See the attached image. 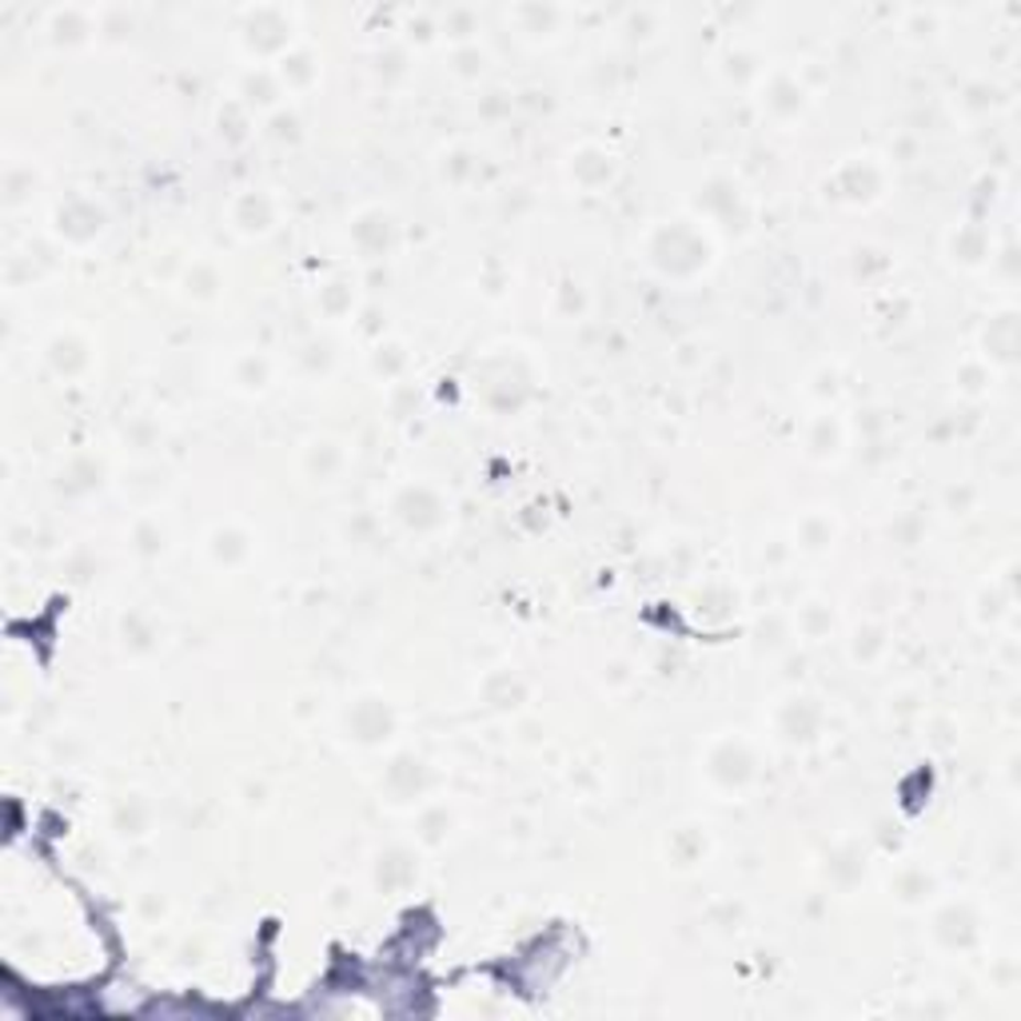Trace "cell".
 <instances>
[{
  "mask_svg": "<svg viewBox=\"0 0 1021 1021\" xmlns=\"http://www.w3.org/2000/svg\"><path fill=\"white\" fill-rule=\"evenodd\" d=\"M404 364H407V355L399 344H379L376 355H372V372L384 379H396L399 372H404Z\"/></svg>",
  "mask_w": 1021,
  "mask_h": 1021,
  "instance_id": "49",
  "label": "cell"
},
{
  "mask_svg": "<svg viewBox=\"0 0 1021 1021\" xmlns=\"http://www.w3.org/2000/svg\"><path fill=\"white\" fill-rule=\"evenodd\" d=\"M344 463H347V455L335 439H312V443L303 448V471H308L315 483H332L335 475L344 471Z\"/></svg>",
  "mask_w": 1021,
  "mask_h": 1021,
  "instance_id": "28",
  "label": "cell"
},
{
  "mask_svg": "<svg viewBox=\"0 0 1021 1021\" xmlns=\"http://www.w3.org/2000/svg\"><path fill=\"white\" fill-rule=\"evenodd\" d=\"M219 288H224V276H219V268L212 260H192L184 268V276H180V292L192 303H212L219 295Z\"/></svg>",
  "mask_w": 1021,
  "mask_h": 1021,
  "instance_id": "29",
  "label": "cell"
},
{
  "mask_svg": "<svg viewBox=\"0 0 1021 1021\" xmlns=\"http://www.w3.org/2000/svg\"><path fill=\"white\" fill-rule=\"evenodd\" d=\"M727 76L734 84H751V80H762V64L754 53H746V49H739V53L727 56Z\"/></svg>",
  "mask_w": 1021,
  "mask_h": 1021,
  "instance_id": "46",
  "label": "cell"
},
{
  "mask_svg": "<svg viewBox=\"0 0 1021 1021\" xmlns=\"http://www.w3.org/2000/svg\"><path fill=\"white\" fill-rule=\"evenodd\" d=\"M271 68H276V76H280L283 93H308V88L320 80V56H315L312 44H295L292 53L280 56Z\"/></svg>",
  "mask_w": 1021,
  "mask_h": 1021,
  "instance_id": "25",
  "label": "cell"
},
{
  "mask_svg": "<svg viewBox=\"0 0 1021 1021\" xmlns=\"http://www.w3.org/2000/svg\"><path fill=\"white\" fill-rule=\"evenodd\" d=\"M882 184H886L882 164L874 157H855L834 172L830 196L842 200V204H870V200L882 196Z\"/></svg>",
  "mask_w": 1021,
  "mask_h": 1021,
  "instance_id": "12",
  "label": "cell"
},
{
  "mask_svg": "<svg viewBox=\"0 0 1021 1021\" xmlns=\"http://www.w3.org/2000/svg\"><path fill=\"white\" fill-rule=\"evenodd\" d=\"M164 487H168V471L160 463H136L125 475V495H132V499H157Z\"/></svg>",
  "mask_w": 1021,
  "mask_h": 1021,
  "instance_id": "37",
  "label": "cell"
},
{
  "mask_svg": "<svg viewBox=\"0 0 1021 1021\" xmlns=\"http://www.w3.org/2000/svg\"><path fill=\"white\" fill-rule=\"evenodd\" d=\"M483 64H487V56H483L480 44H455V49H451V68H455L459 76H467V80L483 73Z\"/></svg>",
  "mask_w": 1021,
  "mask_h": 1021,
  "instance_id": "48",
  "label": "cell"
},
{
  "mask_svg": "<svg viewBox=\"0 0 1021 1021\" xmlns=\"http://www.w3.org/2000/svg\"><path fill=\"white\" fill-rule=\"evenodd\" d=\"M759 96H762V112H771L774 120H794V116H803L806 105H810V88H806L803 76L791 73V68H774L771 76H762Z\"/></svg>",
  "mask_w": 1021,
  "mask_h": 1021,
  "instance_id": "14",
  "label": "cell"
},
{
  "mask_svg": "<svg viewBox=\"0 0 1021 1021\" xmlns=\"http://www.w3.org/2000/svg\"><path fill=\"white\" fill-rule=\"evenodd\" d=\"M251 555V535L244 531L240 523H219V527H212L208 535V559L216 567H224V571H236V567L248 563Z\"/></svg>",
  "mask_w": 1021,
  "mask_h": 1021,
  "instance_id": "23",
  "label": "cell"
},
{
  "mask_svg": "<svg viewBox=\"0 0 1021 1021\" xmlns=\"http://www.w3.org/2000/svg\"><path fill=\"white\" fill-rule=\"evenodd\" d=\"M431 786H436V766L416 751H399L387 759L379 774V791L391 806H419L428 803Z\"/></svg>",
  "mask_w": 1021,
  "mask_h": 1021,
  "instance_id": "5",
  "label": "cell"
},
{
  "mask_svg": "<svg viewBox=\"0 0 1021 1021\" xmlns=\"http://www.w3.org/2000/svg\"><path fill=\"white\" fill-rule=\"evenodd\" d=\"M244 128H248V108L240 100H228L219 108V132H228V140H244Z\"/></svg>",
  "mask_w": 1021,
  "mask_h": 1021,
  "instance_id": "51",
  "label": "cell"
},
{
  "mask_svg": "<svg viewBox=\"0 0 1021 1021\" xmlns=\"http://www.w3.org/2000/svg\"><path fill=\"white\" fill-rule=\"evenodd\" d=\"M702 774L714 791L739 794L759 778V751L742 734H722L710 742L707 759H702Z\"/></svg>",
  "mask_w": 1021,
  "mask_h": 1021,
  "instance_id": "4",
  "label": "cell"
},
{
  "mask_svg": "<svg viewBox=\"0 0 1021 1021\" xmlns=\"http://www.w3.org/2000/svg\"><path fill=\"white\" fill-rule=\"evenodd\" d=\"M798 631L818 643V638H826L834 631V611L826 603H818V599H810V603L798 611Z\"/></svg>",
  "mask_w": 1021,
  "mask_h": 1021,
  "instance_id": "43",
  "label": "cell"
},
{
  "mask_svg": "<svg viewBox=\"0 0 1021 1021\" xmlns=\"http://www.w3.org/2000/svg\"><path fill=\"white\" fill-rule=\"evenodd\" d=\"M116 635H120V646H125V655L132 658H148L157 655L160 643H164V631H160V623L148 611H128V615H120V626H116Z\"/></svg>",
  "mask_w": 1021,
  "mask_h": 1021,
  "instance_id": "22",
  "label": "cell"
},
{
  "mask_svg": "<svg viewBox=\"0 0 1021 1021\" xmlns=\"http://www.w3.org/2000/svg\"><path fill=\"white\" fill-rule=\"evenodd\" d=\"M100 36V24H96V9H84V4H61V9L44 12V41L53 49H84V44Z\"/></svg>",
  "mask_w": 1021,
  "mask_h": 1021,
  "instance_id": "11",
  "label": "cell"
},
{
  "mask_svg": "<svg viewBox=\"0 0 1021 1021\" xmlns=\"http://www.w3.org/2000/svg\"><path fill=\"white\" fill-rule=\"evenodd\" d=\"M934 934L949 946H961V942L974 934V917H969L966 906H946L938 917H934Z\"/></svg>",
  "mask_w": 1021,
  "mask_h": 1021,
  "instance_id": "40",
  "label": "cell"
},
{
  "mask_svg": "<svg viewBox=\"0 0 1021 1021\" xmlns=\"http://www.w3.org/2000/svg\"><path fill=\"white\" fill-rule=\"evenodd\" d=\"M471 172H475V152H467V148H451L443 157V180H451V184H467Z\"/></svg>",
  "mask_w": 1021,
  "mask_h": 1021,
  "instance_id": "50",
  "label": "cell"
},
{
  "mask_svg": "<svg viewBox=\"0 0 1021 1021\" xmlns=\"http://www.w3.org/2000/svg\"><path fill=\"white\" fill-rule=\"evenodd\" d=\"M451 826H455V810L448 803H423L416 814V838L423 846H439L448 842Z\"/></svg>",
  "mask_w": 1021,
  "mask_h": 1021,
  "instance_id": "31",
  "label": "cell"
},
{
  "mask_svg": "<svg viewBox=\"0 0 1021 1021\" xmlns=\"http://www.w3.org/2000/svg\"><path fill=\"white\" fill-rule=\"evenodd\" d=\"M128 542H132V551L140 555V559H160L168 547L164 523H160L157 515H140V519L132 523V531H128Z\"/></svg>",
  "mask_w": 1021,
  "mask_h": 1021,
  "instance_id": "35",
  "label": "cell"
},
{
  "mask_svg": "<svg viewBox=\"0 0 1021 1021\" xmlns=\"http://www.w3.org/2000/svg\"><path fill=\"white\" fill-rule=\"evenodd\" d=\"M93 340L84 332H76V327H64V332H53L49 335V344H44V367L53 372L56 379H80L93 372Z\"/></svg>",
  "mask_w": 1021,
  "mask_h": 1021,
  "instance_id": "10",
  "label": "cell"
},
{
  "mask_svg": "<svg viewBox=\"0 0 1021 1021\" xmlns=\"http://www.w3.org/2000/svg\"><path fill=\"white\" fill-rule=\"evenodd\" d=\"M404 61H407V53L391 44V49H384V53L376 56V73H379V76H399V73L407 68Z\"/></svg>",
  "mask_w": 1021,
  "mask_h": 1021,
  "instance_id": "52",
  "label": "cell"
},
{
  "mask_svg": "<svg viewBox=\"0 0 1021 1021\" xmlns=\"http://www.w3.org/2000/svg\"><path fill=\"white\" fill-rule=\"evenodd\" d=\"M332 359H335V344L327 335H312V340L300 347V367L308 376H323V372L332 367Z\"/></svg>",
  "mask_w": 1021,
  "mask_h": 1021,
  "instance_id": "42",
  "label": "cell"
},
{
  "mask_svg": "<svg viewBox=\"0 0 1021 1021\" xmlns=\"http://www.w3.org/2000/svg\"><path fill=\"white\" fill-rule=\"evenodd\" d=\"M340 730H344V739L355 742V746L379 751V746H387V742L399 734V710L391 699L367 690V695H355V699L344 702V710H340Z\"/></svg>",
  "mask_w": 1021,
  "mask_h": 1021,
  "instance_id": "3",
  "label": "cell"
},
{
  "mask_svg": "<svg viewBox=\"0 0 1021 1021\" xmlns=\"http://www.w3.org/2000/svg\"><path fill=\"white\" fill-rule=\"evenodd\" d=\"M794 539H798V551L826 555L834 547V539H838V519H834L830 511H810V515H803V519H798V531H794Z\"/></svg>",
  "mask_w": 1021,
  "mask_h": 1021,
  "instance_id": "27",
  "label": "cell"
},
{
  "mask_svg": "<svg viewBox=\"0 0 1021 1021\" xmlns=\"http://www.w3.org/2000/svg\"><path fill=\"white\" fill-rule=\"evenodd\" d=\"M695 208L707 219L722 224L727 232H742L746 219H751V204H746V192L734 176H710L707 184L695 196Z\"/></svg>",
  "mask_w": 1021,
  "mask_h": 1021,
  "instance_id": "8",
  "label": "cell"
},
{
  "mask_svg": "<svg viewBox=\"0 0 1021 1021\" xmlns=\"http://www.w3.org/2000/svg\"><path fill=\"white\" fill-rule=\"evenodd\" d=\"M228 216H232V228L240 232V236H268V232L276 228V216H280V208H276L271 192L248 189V192H240V196L232 200Z\"/></svg>",
  "mask_w": 1021,
  "mask_h": 1021,
  "instance_id": "18",
  "label": "cell"
},
{
  "mask_svg": "<svg viewBox=\"0 0 1021 1021\" xmlns=\"http://www.w3.org/2000/svg\"><path fill=\"white\" fill-rule=\"evenodd\" d=\"M439 32L451 36L455 44H475V32H480V12L467 9V4H455V9L439 12Z\"/></svg>",
  "mask_w": 1021,
  "mask_h": 1021,
  "instance_id": "38",
  "label": "cell"
},
{
  "mask_svg": "<svg viewBox=\"0 0 1021 1021\" xmlns=\"http://www.w3.org/2000/svg\"><path fill=\"white\" fill-rule=\"evenodd\" d=\"M125 443L132 451H152V448H160V423L157 419H148V416H136L132 423L125 428Z\"/></svg>",
  "mask_w": 1021,
  "mask_h": 1021,
  "instance_id": "44",
  "label": "cell"
},
{
  "mask_svg": "<svg viewBox=\"0 0 1021 1021\" xmlns=\"http://www.w3.org/2000/svg\"><path fill=\"white\" fill-rule=\"evenodd\" d=\"M295 32H300V17L283 4H248L236 17V36H240L244 53L256 61H280L295 49Z\"/></svg>",
  "mask_w": 1021,
  "mask_h": 1021,
  "instance_id": "2",
  "label": "cell"
},
{
  "mask_svg": "<svg viewBox=\"0 0 1021 1021\" xmlns=\"http://www.w3.org/2000/svg\"><path fill=\"white\" fill-rule=\"evenodd\" d=\"M886 655V626L882 623H862L850 638V658L858 667H874L878 658Z\"/></svg>",
  "mask_w": 1021,
  "mask_h": 1021,
  "instance_id": "36",
  "label": "cell"
},
{
  "mask_svg": "<svg viewBox=\"0 0 1021 1021\" xmlns=\"http://www.w3.org/2000/svg\"><path fill=\"white\" fill-rule=\"evenodd\" d=\"M232 384L240 387V391H264L271 384V364L260 352H244L236 359V367H232Z\"/></svg>",
  "mask_w": 1021,
  "mask_h": 1021,
  "instance_id": "39",
  "label": "cell"
},
{
  "mask_svg": "<svg viewBox=\"0 0 1021 1021\" xmlns=\"http://www.w3.org/2000/svg\"><path fill=\"white\" fill-rule=\"evenodd\" d=\"M416 874H419V858H416V850L404 842L384 846L376 855V862H372V878H376V886L387 890V894H391V890H407L416 882Z\"/></svg>",
  "mask_w": 1021,
  "mask_h": 1021,
  "instance_id": "20",
  "label": "cell"
},
{
  "mask_svg": "<svg viewBox=\"0 0 1021 1021\" xmlns=\"http://www.w3.org/2000/svg\"><path fill=\"white\" fill-rule=\"evenodd\" d=\"M64 571H68L73 583H88V579L100 571V559H96L93 547H76V551L64 555Z\"/></svg>",
  "mask_w": 1021,
  "mask_h": 1021,
  "instance_id": "45",
  "label": "cell"
},
{
  "mask_svg": "<svg viewBox=\"0 0 1021 1021\" xmlns=\"http://www.w3.org/2000/svg\"><path fill=\"white\" fill-rule=\"evenodd\" d=\"M710 855V834L707 826L699 823H683L670 830L667 838V862L678 866V870H695L699 862H707Z\"/></svg>",
  "mask_w": 1021,
  "mask_h": 1021,
  "instance_id": "24",
  "label": "cell"
},
{
  "mask_svg": "<svg viewBox=\"0 0 1021 1021\" xmlns=\"http://www.w3.org/2000/svg\"><path fill=\"white\" fill-rule=\"evenodd\" d=\"M108 228V208L96 196H84L73 192L64 196L53 208V240L68 244V248H88L93 240H100Z\"/></svg>",
  "mask_w": 1021,
  "mask_h": 1021,
  "instance_id": "6",
  "label": "cell"
},
{
  "mask_svg": "<svg viewBox=\"0 0 1021 1021\" xmlns=\"http://www.w3.org/2000/svg\"><path fill=\"white\" fill-rule=\"evenodd\" d=\"M814 391H818V396H834V391H838V376H834V372H823L818 384H814Z\"/></svg>",
  "mask_w": 1021,
  "mask_h": 1021,
  "instance_id": "53",
  "label": "cell"
},
{
  "mask_svg": "<svg viewBox=\"0 0 1021 1021\" xmlns=\"http://www.w3.org/2000/svg\"><path fill=\"white\" fill-rule=\"evenodd\" d=\"M320 312L327 315V320H344V315L355 312V292L347 280H332L320 288Z\"/></svg>",
  "mask_w": 1021,
  "mask_h": 1021,
  "instance_id": "41",
  "label": "cell"
},
{
  "mask_svg": "<svg viewBox=\"0 0 1021 1021\" xmlns=\"http://www.w3.org/2000/svg\"><path fill=\"white\" fill-rule=\"evenodd\" d=\"M391 515H396V523L407 527V531L431 535L451 519V503H448V495L439 487H431V483H404V487L391 495Z\"/></svg>",
  "mask_w": 1021,
  "mask_h": 1021,
  "instance_id": "7",
  "label": "cell"
},
{
  "mask_svg": "<svg viewBox=\"0 0 1021 1021\" xmlns=\"http://www.w3.org/2000/svg\"><path fill=\"white\" fill-rule=\"evenodd\" d=\"M480 699L495 714H511V710H519L527 702V683H523V675L515 667H495L483 675Z\"/></svg>",
  "mask_w": 1021,
  "mask_h": 1021,
  "instance_id": "19",
  "label": "cell"
},
{
  "mask_svg": "<svg viewBox=\"0 0 1021 1021\" xmlns=\"http://www.w3.org/2000/svg\"><path fill=\"white\" fill-rule=\"evenodd\" d=\"M511 17H515V24H519V32L527 41H555L567 24V12L555 9V4H519Z\"/></svg>",
  "mask_w": 1021,
  "mask_h": 1021,
  "instance_id": "26",
  "label": "cell"
},
{
  "mask_svg": "<svg viewBox=\"0 0 1021 1021\" xmlns=\"http://www.w3.org/2000/svg\"><path fill=\"white\" fill-rule=\"evenodd\" d=\"M152 818H157V810H152V803H148L140 791L116 794L112 806H108V826H112L116 838H125V842L148 838V834H152Z\"/></svg>",
  "mask_w": 1021,
  "mask_h": 1021,
  "instance_id": "17",
  "label": "cell"
},
{
  "mask_svg": "<svg viewBox=\"0 0 1021 1021\" xmlns=\"http://www.w3.org/2000/svg\"><path fill=\"white\" fill-rule=\"evenodd\" d=\"M846 448V428L834 416H814L806 428V455L810 459H838Z\"/></svg>",
  "mask_w": 1021,
  "mask_h": 1021,
  "instance_id": "30",
  "label": "cell"
},
{
  "mask_svg": "<svg viewBox=\"0 0 1021 1021\" xmlns=\"http://www.w3.org/2000/svg\"><path fill=\"white\" fill-rule=\"evenodd\" d=\"M934 874H929L926 866H906V870H898L894 878H890V890H894L898 902H906V906H917V902H926L929 894H934Z\"/></svg>",
  "mask_w": 1021,
  "mask_h": 1021,
  "instance_id": "33",
  "label": "cell"
},
{
  "mask_svg": "<svg viewBox=\"0 0 1021 1021\" xmlns=\"http://www.w3.org/2000/svg\"><path fill=\"white\" fill-rule=\"evenodd\" d=\"M347 236H352V244L359 248L364 260H384L387 251L396 248V240H399V224L387 208L372 204V208L355 212L352 224H347Z\"/></svg>",
  "mask_w": 1021,
  "mask_h": 1021,
  "instance_id": "9",
  "label": "cell"
},
{
  "mask_svg": "<svg viewBox=\"0 0 1021 1021\" xmlns=\"http://www.w3.org/2000/svg\"><path fill=\"white\" fill-rule=\"evenodd\" d=\"M36 184H41V172L32 164H24V160H12V164L4 168V180H0V189H4V208L29 204V200L36 196Z\"/></svg>",
  "mask_w": 1021,
  "mask_h": 1021,
  "instance_id": "32",
  "label": "cell"
},
{
  "mask_svg": "<svg viewBox=\"0 0 1021 1021\" xmlns=\"http://www.w3.org/2000/svg\"><path fill=\"white\" fill-rule=\"evenodd\" d=\"M236 96H240L244 108L276 112V108H280V96H283V84H280V76H276V68L251 64V68H244L240 84H236Z\"/></svg>",
  "mask_w": 1021,
  "mask_h": 1021,
  "instance_id": "21",
  "label": "cell"
},
{
  "mask_svg": "<svg viewBox=\"0 0 1021 1021\" xmlns=\"http://www.w3.org/2000/svg\"><path fill=\"white\" fill-rule=\"evenodd\" d=\"M268 136L271 140H280V144H295V140H300V116H295L292 108H276V112L268 116Z\"/></svg>",
  "mask_w": 1021,
  "mask_h": 1021,
  "instance_id": "47",
  "label": "cell"
},
{
  "mask_svg": "<svg viewBox=\"0 0 1021 1021\" xmlns=\"http://www.w3.org/2000/svg\"><path fill=\"white\" fill-rule=\"evenodd\" d=\"M862 870H866V855L855 842H846L826 855V878H830L834 886H855L858 878H862Z\"/></svg>",
  "mask_w": 1021,
  "mask_h": 1021,
  "instance_id": "34",
  "label": "cell"
},
{
  "mask_svg": "<svg viewBox=\"0 0 1021 1021\" xmlns=\"http://www.w3.org/2000/svg\"><path fill=\"white\" fill-rule=\"evenodd\" d=\"M615 152L606 144H579L567 157V176H571V184H579L583 192H599L606 189L611 180H615Z\"/></svg>",
  "mask_w": 1021,
  "mask_h": 1021,
  "instance_id": "16",
  "label": "cell"
},
{
  "mask_svg": "<svg viewBox=\"0 0 1021 1021\" xmlns=\"http://www.w3.org/2000/svg\"><path fill=\"white\" fill-rule=\"evenodd\" d=\"M651 268L667 280H695L714 264V240L695 224V219H670L663 228H655L651 244H646Z\"/></svg>",
  "mask_w": 1021,
  "mask_h": 1021,
  "instance_id": "1",
  "label": "cell"
},
{
  "mask_svg": "<svg viewBox=\"0 0 1021 1021\" xmlns=\"http://www.w3.org/2000/svg\"><path fill=\"white\" fill-rule=\"evenodd\" d=\"M823 719H826V710L814 695H791V699H782L778 710H774V730L782 734V742L806 746V742H814L823 734Z\"/></svg>",
  "mask_w": 1021,
  "mask_h": 1021,
  "instance_id": "13",
  "label": "cell"
},
{
  "mask_svg": "<svg viewBox=\"0 0 1021 1021\" xmlns=\"http://www.w3.org/2000/svg\"><path fill=\"white\" fill-rule=\"evenodd\" d=\"M105 480H108L105 459L93 455V451H76L56 471V491H61L64 499H88V495H96V491L105 487Z\"/></svg>",
  "mask_w": 1021,
  "mask_h": 1021,
  "instance_id": "15",
  "label": "cell"
}]
</instances>
